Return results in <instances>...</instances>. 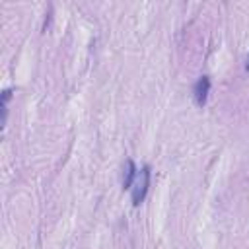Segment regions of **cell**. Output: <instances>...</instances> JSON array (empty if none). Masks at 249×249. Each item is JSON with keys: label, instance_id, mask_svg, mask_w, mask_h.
Segmentation results:
<instances>
[{"label": "cell", "instance_id": "6da1fadb", "mask_svg": "<svg viewBox=\"0 0 249 249\" xmlns=\"http://www.w3.org/2000/svg\"><path fill=\"white\" fill-rule=\"evenodd\" d=\"M150 165H144L140 171H138V177L132 185V206H140L146 198V193H148V187H150Z\"/></svg>", "mask_w": 249, "mask_h": 249}, {"label": "cell", "instance_id": "7a4b0ae2", "mask_svg": "<svg viewBox=\"0 0 249 249\" xmlns=\"http://www.w3.org/2000/svg\"><path fill=\"white\" fill-rule=\"evenodd\" d=\"M208 91H210V78L208 76H200L193 88V99L196 103V107H204L206 99H208Z\"/></svg>", "mask_w": 249, "mask_h": 249}, {"label": "cell", "instance_id": "3957f363", "mask_svg": "<svg viewBox=\"0 0 249 249\" xmlns=\"http://www.w3.org/2000/svg\"><path fill=\"white\" fill-rule=\"evenodd\" d=\"M136 177H138V169H136L134 161H132V160L128 158V160H126V169H124V179H123V187H124V189H132V185H134Z\"/></svg>", "mask_w": 249, "mask_h": 249}, {"label": "cell", "instance_id": "277c9868", "mask_svg": "<svg viewBox=\"0 0 249 249\" xmlns=\"http://www.w3.org/2000/svg\"><path fill=\"white\" fill-rule=\"evenodd\" d=\"M245 70H247V72H249V60H247V64H245Z\"/></svg>", "mask_w": 249, "mask_h": 249}]
</instances>
